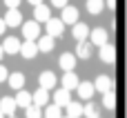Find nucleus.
<instances>
[{"label": "nucleus", "mask_w": 127, "mask_h": 118, "mask_svg": "<svg viewBox=\"0 0 127 118\" xmlns=\"http://www.w3.org/2000/svg\"><path fill=\"white\" fill-rule=\"evenodd\" d=\"M69 103H71V96H69L67 89H58V91H54V105H58V107H67Z\"/></svg>", "instance_id": "a211bd4d"}, {"label": "nucleus", "mask_w": 127, "mask_h": 118, "mask_svg": "<svg viewBox=\"0 0 127 118\" xmlns=\"http://www.w3.org/2000/svg\"><path fill=\"white\" fill-rule=\"evenodd\" d=\"M85 7H87V11H89V13H94V16H96V13H100V11H103L105 2H103V0H87V2H85Z\"/></svg>", "instance_id": "5701e85b"}, {"label": "nucleus", "mask_w": 127, "mask_h": 118, "mask_svg": "<svg viewBox=\"0 0 127 118\" xmlns=\"http://www.w3.org/2000/svg\"><path fill=\"white\" fill-rule=\"evenodd\" d=\"M38 83H40V87L42 89H54L56 87V76H54V71H42L40 74V78H38Z\"/></svg>", "instance_id": "4468645a"}, {"label": "nucleus", "mask_w": 127, "mask_h": 118, "mask_svg": "<svg viewBox=\"0 0 127 118\" xmlns=\"http://www.w3.org/2000/svg\"><path fill=\"white\" fill-rule=\"evenodd\" d=\"M22 36L27 40H36L38 42V38H40V22H36V20L22 22Z\"/></svg>", "instance_id": "f257e3e1"}, {"label": "nucleus", "mask_w": 127, "mask_h": 118, "mask_svg": "<svg viewBox=\"0 0 127 118\" xmlns=\"http://www.w3.org/2000/svg\"><path fill=\"white\" fill-rule=\"evenodd\" d=\"M20 47H22V42H18V38H16V36L4 38V42H2L4 54H18V51H20Z\"/></svg>", "instance_id": "9b49d317"}, {"label": "nucleus", "mask_w": 127, "mask_h": 118, "mask_svg": "<svg viewBox=\"0 0 127 118\" xmlns=\"http://www.w3.org/2000/svg\"><path fill=\"white\" fill-rule=\"evenodd\" d=\"M85 116L87 118H100V107H98L96 103L89 100V103L85 105Z\"/></svg>", "instance_id": "b1692460"}, {"label": "nucleus", "mask_w": 127, "mask_h": 118, "mask_svg": "<svg viewBox=\"0 0 127 118\" xmlns=\"http://www.w3.org/2000/svg\"><path fill=\"white\" fill-rule=\"evenodd\" d=\"M71 36H74L78 42H85L92 33H89V27H87L85 22H76V25H74V29H71Z\"/></svg>", "instance_id": "0eeeda50"}, {"label": "nucleus", "mask_w": 127, "mask_h": 118, "mask_svg": "<svg viewBox=\"0 0 127 118\" xmlns=\"http://www.w3.org/2000/svg\"><path fill=\"white\" fill-rule=\"evenodd\" d=\"M47 103H49V91L40 87V89L33 94V105H38V107H47Z\"/></svg>", "instance_id": "4be33fe9"}, {"label": "nucleus", "mask_w": 127, "mask_h": 118, "mask_svg": "<svg viewBox=\"0 0 127 118\" xmlns=\"http://www.w3.org/2000/svg\"><path fill=\"white\" fill-rule=\"evenodd\" d=\"M63 118H69V116H63Z\"/></svg>", "instance_id": "e433bc0d"}, {"label": "nucleus", "mask_w": 127, "mask_h": 118, "mask_svg": "<svg viewBox=\"0 0 127 118\" xmlns=\"http://www.w3.org/2000/svg\"><path fill=\"white\" fill-rule=\"evenodd\" d=\"M33 20H36V22H45V25H47V22L51 20V9H49L45 2H42V4H38V7H33Z\"/></svg>", "instance_id": "20e7f679"}, {"label": "nucleus", "mask_w": 127, "mask_h": 118, "mask_svg": "<svg viewBox=\"0 0 127 118\" xmlns=\"http://www.w3.org/2000/svg\"><path fill=\"white\" fill-rule=\"evenodd\" d=\"M89 42H92V45H98V47L107 45V29H103V27L94 29L92 36H89Z\"/></svg>", "instance_id": "1a4fd4ad"}, {"label": "nucleus", "mask_w": 127, "mask_h": 118, "mask_svg": "<svg viewBox=\"0 0 127 118\" xmlns=\"http://www.w3.org/2000/svg\"><path fill=\"white\" fill-rule=\"evenodd\" d=\"M0 118H4V114H2V112H0Z\"/></svg>", "instance_id": "c9c22d12"}, {"label": "nucleus", "mask_w": 127, "mask_h": 118, "mask_svg": "<svg viewBox=\"0 0 127 118\" xmlns=\"http://www.w3.org/2000/svg\"><path fill=\"white\" fill-rule=\"evenodd\" d=\"M54 45H56V40L51 38V36H40L38 38V51H54Z\"/></svg>", "instance_id": "aec40b11"}, {"label": "nucleus", "mask_w": 127, "mask_h": 118, "mask_svg": "<svg viewBox=\"0 0 127 118\" xmlns=\"http://www.w3.org/2000/svg\"><path fill=\"white\" fill-rule=\"evenodd\" d=\"M4 29H7V22H4V18H0V36L4 33Z\"/></svg>", "instance_id": "2f4dec72"}, {"label": "nucleus", "mask_w": 127, "mask_h": 118, "mask_svg": "<svg viewBox=\"0 0 127 118\" xmlns=\"http://www.w3.org/2000/svg\"><path fill=\"white\" fill-rule=\"evenodd\" d=\"M51 2H54V7H60V9L67 7V0H51Z\"/></svg>", "instance_id": "7c9ffc66"}, {"label": "nucleus", "mask_w": 127, "mask_h": 118, "mask_svg": "<svg viewBox=\"0 0 127 118\" xmlns=\"http://www.w3.org/2000/svg\"><path fill=\"white\" fill-rule=\"evenodd\" d=\"M11 118H13V116H11Z\"/></svg>", "instance_id": "4c0bfd02"}, {"label": "nucleus", "mask_w": 127, "mask_h": 118, "mask_svg": "<svg viewBox=\"0 0 127 118\" xmlns=\"http://www.w3.org/2000/svg\"><path fill=\"white\" fill-rule=\"evenodd\" d=\"M27 2H31L33 7H38V4H42V0H27Z\"/></svg>", "instance_id": "72a5a7b5"}, {"label": "nucleus", "mask_w": 127, "mask_h": 118, "mask_svg": "<svg viewBox=\"0 0 127 118\" xmlns=\"http://www.w3.org/2000/svg\"><path fill=\"white\" fill-rule=\"evenodd\" d=\"M16 109H18V105H16V98H11V96H4V98H0V112L4 114V116H13L16 114Z\"/></svg>", "instance_id": "423d86ee"}, {"label": "nucleus", "mask_w": 127, "mask_h": 118, "mask_svg": "<svg viewBox=\"0 0 127 118\" xmlns=\"http://www.w3.org/2000/svg\"><path fill=\"white\" fill-rule=\"evenodd\" d=\"M103 107H105V109H114V107H116V94H114V91L103 94Z\"/></svg>", "instance_id": "a878e982"}, {"label": "nucleus", "mask_w": 127, "mask_h": 118, "mask_svg": "<svg viewBox=\"0 0 127 118\" xmlns=\"http://www.w3.org/2000/svg\"><path fill=\"white\" fill-rule=\"evenodd\" d=\"M20 54H22V58H33L38 54V42L36 40H25L22 47H20Z\"/></svg>", "instance_id": "f8f14e48"}, {"label": "nucleus", "mask_w": 127, "mask_h": 118, "mask_svg": "<svg viewBox=\"0 0 127 118\" xmlns=\"http://www.w3.org/2000/svg\"><path fill=\"white\" fill-rule=\"evenodd\" d=\"M2 54H4V49H2V45H0V58H2Z\"/></svg>", "instance_id": "f704fd0d"}, {"label": "nucleus", "mask_w": 127, "mask_h": 118, "mask_svg": "<svg viewBox=\"0 0 127 118\" xmlns=\"http://www.w3.org/2000/svg\"><path fill=\"white\" fill-rule=\"evenodd\" d=\"M78 85H80V80H78V76H76L74 71H67V74L63 76V89L71 91V89H78Z\"/></svg>", "instance_id": "2eb2a0df"}, {"label": "nucleus", "mask_w": 127, "mask_h": 118, "mask_svg": "<svg viewBox=\"0 0 127 118\" xmlns=\"http://www.w3.org/2000/svg\"><path fill=\"white\" fill-rule=\"evenodd\" d=\"M45 118H63V107H58V105H47V109L42 112Z\"/></svg>", "instance_id": "393cba45"}, {"label": "nucleus", "mask_w": 127, "mask_h": 118, "mask_svg": "<svg viewBox=\"0 0 127 118\" xmlns=\"http://www.w3.org/2000/svg\"><path fill=\"white\" fill-rule=\"evenodd\" d=\"M60 20H63L65 25H76V22H78V9L67 4V7L63 9V16H60Z\"/></svg>", "instance_id": "6e6552de"}, {"label": "nucleus", "mask_w": 127, "mask_h": 118, "mask_svg": "<svg viewBox=\"0 0 127 118\" xmlns=\"http://www.w3.org/2000/svg\"><path fill=\"white\" fill-rule=\"evenodd\" d=\"M16 105L18 107H22V109H29L31 105H33V94H29V91H18L16 94Z\"/></svg>", "instance_id": "9d476101"}, {"label": "nucleus", "mask_w": 127, "mask_h": 118, "mask_svg": "<svg viewBox=\"0 0 127 118\" xmlns=\"http://www.w3.org/2000/svg\"><path fill=\"white\" fill-rule=\"evenodd\" d=\"M2 80H9V71H7L4 65H0V83H2Z\"/></svg>", "instance_id": "c85d7f7f"}, {"label": "nucleus", "mask_w": 127, "mask_h": 118, "mask_svg": "<svg viewBox=\"0 0 127 118\" xmlns=\"http://www.w3.org/2000/svg\"><path fill=\"white\" fill-rule=\"evenodd\" d=\"M98 56H100V60H103V62L112 65V62H116V47L107 42V45L98 47Z\"/></svg>", "instance_id": "f03ea898"}, {"label": "nucleus", "mask_w": 127, "mask_h": 118, "mask_svg": "<svg viewBox=\"0 0 127 118\" xmlns=\"http://www.w3.org/2000/svg\"><path fill=\"white\" fill-rule=\"evenodd\" d=\"M94 87H96V91H100V94H107V91H114V80H112L109 76L100 74V76L94 80Z\"/></svg>", "instance_id": "7ed1b4c3"}, {"label": "nucleus", "mask_w": 127, "mask_h": 118, "mask_svg": "<svg viewBox=\"0 0 127 118\" xmlns=\"http://www.w3.org/2000/svg\"><path fill=\"white\" fill-rule=\"evenodd\" d=\"M65 109H67V116H69V118H80V116H85V107H83L80 103H69Z\"/></svg>", "instance_id": "412c9836"}, {"label": "nucleus", "mask_w": 127, "mask_h": 118, "mask_svg": "<svg viewBox=\"0 0 127 118\" xmlns=\"http://www.w3.org/2000/svg\"><path fill=\"white\" fill-rule=\"evenodd\" d=\"M27 118H42V109H40L38 105H31V107L27 109Z\"/></svg>", "instance_id": "cd10ccee"}, {"label": "nucleus", "mask_w": 127, "mask_h": 118, "mask_svg": "<svg viewBox=\"0 0 127 118\" xmlns=\"http://www.w3.org/2000/svg\"><path fill=\"white\" fill-rule=\"evenodd\" d=\"M76 56H80V58H89V45H87V42H78V47H76Z\"/></svg>", "instance_id": "bb28decb"}, {"label": "nucleus", "mask_w": 127, "mask_h": 118, "mask_svg": "<svg viewBox=\"0 0 127 118\" xmlns=\"http://www.w3.org/2000/svg\"><path fill=\"white\" fill-rule=\"evenodd\" d=\"M74 67H76V54H63L60 56V69L67 74V71H74Z\"/></svg>", "instance_id": "ddd939ff"}, {"label": "nucleus", "mask_w": 127, "mask_h": 118, "mask_svg": "<svg viewBox=\"0 0 127 118\" xmlns=\"http://www.w3.org/2000/svg\"><path fill=\"white\" fill-rule=\"evenodd\" d=\"M4 4H7L9 9H18V4H20V0H4Z\"/></svg>", "instance_id": "c756f323"}, {"label": "nucleus", "mask_w": 127, "mask_h": 118, "mask_svg": "<svg viewBox=\"0 0 127 118\" xmlns=\"http://www.w3.org/2000/svg\"><path fill=\"white\" fill-rule=\"evenodd\" d=\"M4 22H7V27H18V25H22V13L18 9H9L4 16Z\"/></svg>", "instance_id": "dca6fc26"}, {"label": "nucleus", "mask_w": 127, "mask_h": 118, "mask_svg": "<svg viewBox=\"0 0 127 118\" xmlns=\"http://www.w3.org/2000/svg\"><path fill=\"white\" fill-rule=\"evenodd\" d=\"M63 31H65V22H63L60 18H51V20L47 22V36L58 38V36H63Z\"/></svg>", "instance_id": "39448f33"}, {"label": "nucleus", "mask_w": 127, "mask_h": 118, "mask_svg": "<svg viewBox=\"0 0 127 118\" xmlns=\"http://www.w3.org/2000/svg\"><path fill=\"white\" fill-rule=\"evenodd\" d=\"M107 7H109V9H114V7H116V0H107Z\"/></svg>", "instance_id": "473e14b6"}, {"label": "nucleus", "mask_w": 127, "mask_h": 118, "mask_svg": "<svg viewBox=\"0 0 127 118\" xmlns=\"http://www.w3.org/2000/svg\"><path fill=\"white\" fill-rule=\"evenodd\" d=\"M76 91H78V96H80L83 100H92V96H94L96 87H94V83H80Z\"/></svg>", "instance_id": "f3484780"}, {"label": "nucleus", "mask_w": 127, "mask_h": 118, "mask_svg": "<svg viewBox=\"0 0 127 118\" xmlns=\"http://www.w3.org/2000/svg\"><path fill=\"white\" fill-rule=\"evenodd\" d=\"M9 87L16 89V91H20V89L25 87V74H20V71L9 74Z\"/></svg>", "instance_id": "6ab92c4d"}]
</instances>
